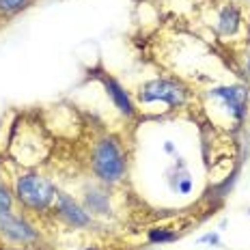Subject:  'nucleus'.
I'll list each match as a JSON object with an SVG mask.
<instances>
[{"label":"nucleus","mask_w":250,"mask_h":250,"mask_svg":"<svg viewBox=\"0 0 250 250\" xmlns=\"http://www.w3.org/2000/svg\"><path fill=\"white\" fill-rule=\"evenodd\" d=\"M248 213H250V211H248Z\"/></svg>","instance_id":"obj_16"},{"label":"nucleus","mask_w":250,"mask_h":250,"mask_svg":"<svg viewBox=\"0 0 250 250\" xmlns=\"http://www.w3.org/2000/svg\"><path fill=\"white\" fill-rule=\"evenodd\" d=\"M242 26V13L235 4H225L218 13V33L225 35V37H231L235 35Z\"/></svg>","instance_id":"obj_8"},{"label":"nucleus","mask_w":250,"mask_h":250,"mask_svg":"<svg viewBox=\"0 0 250 250\" xmlns=\"http://www.w3.org/2000/svg\"><path fill=\"white\" fill-rule=\"evenodd\" d=\"M15 196L28 209L43 211L56 199V186L43 175L24 173L15 179Z\"/></svg>","instance_id":"obj_1"},{"label":"nucleus","mask_w":250,"mask_h":250,"mask_svg":"<svg viewBox=\"0 0 250 250\" xmlns=\"http://www.w3.org/2000/svg\"><path fill=\"white\" fill-rule=\"evenodd\" d=\"M177 237H179L177 233L166 231V229H151L149 231V242L151 244H168V242H175Z\"/></svg>","instance_id":"obj_10"},{"label":"nucleus","mask_w":250,"mask_h":250,"mask_svg":"<svg viewBox=\"0 0 250 250\" xmlns=\"http://www.w3.org/2000/svg\"><path fill=\"white\" fill-rule=\"evenodd\" d=\"M93 173L104 184H117L125 175V155L114 138H102L93 151Z\"/></svg>","instance_id":"obj_2"},{"label":"nucleus","mask_w":250,"mask_h":250,"mask_svg":"<svg viewBox=\"0 0 250 250\" xmlns=\"http://www.w3.org/2000/svg\"><path fill=\"white\" fill-rule=\"evenodd\" d=\"M199 242L201 244H211V246H220V237H218V233H207V235H203Z\"/></svg>","instance_id":"obj_13"},{"label":"nucleus","mask_w":250,"mask_h":250,"mask_svg":"<svg viewBox=\"0 0 250 250\" xmlns=\"http://www.w3.org/2000/svg\"><path fill=\"white\" fill-rule=\"evenodd\" d=\"M84 205H86V211H95V213H108L110 211L108 196L100 190H88L84 194Z\"/></svg>","instance_id":"obj_9"},{"label":"nucleus","mask_w":250,"mask_h":250,"mask_svg":"<svg viewBox=\"0 0 250 250\" xmlns=\"http://www.w3.org/2000/svg\"><path fill=\"white\" fill-rule=\"evenodd\" d=\"M164 151H166V153H173V151H175V145H173V143H166V145H164Z\"/></svg>","instance_id":"obj_14"},{"label":"nucleus","mask_w":250,"mask_h":250,"mask_svg":"<svg viewBox=\"0 0 250 250\" xmlns=\"http://www.w3.org/2000/svg\"><path fill=\"white\" fill-rule=\"evenodd\" d=\"M188 100V88L177 80H151L145 86H140L138 91V102L140 104H153V102H164L170 108L184 106Z\"/></svg>","instance_id":"obj_3"},{"label":"nucleus","mask_w":250,"mask_h":250,"mask_svg":"<svg viewBox=\"0 0 250 250\" xmlns=\"http://www.w3.org/2000/svg\"><path fill=\"white\" fill-rule=\"evenodd\" d=\"M209 95L225 104L229 114H231L235 121H242L244 119L246 106H248V88H244V86H218V88H213V91H209Z\"/></svg>","instance_id":"obj_4"},{"label":"nucleus","mask_w":250,"mask_h":250,"mask_svg":"<svg viewBox=\"0 0 250 250\" xmlns=\"http://www.w3.org/2000/svg\"><path fill=\"white\" fill-rule=\"evenodd\" d=\"M0 233H2L9 242H15V244H30L39 237L37 231H35L28 222L13 216L11 211L0 213Z\"/></svg>","instance_id":"obj_5"},{"label":"nucleus","mask_w":250,"mask_h":250,"mask_svg":"<svg viewBox=\"0 0 250 250\" xmlns=\"http://www.w3.org/2000/svg\"><path fill=\"white\" fill-rule=\"evenodd\" d=\"M246 74L250 76V56H248V62H246Z\"/></svg>","instance_id":"obj_15"},{"label":"nucleus","mask_w":250,"mask_h":250,"mask_svg":"<svg viewBox=\"0 0 250 250\" xmlns=\"http://www.w3.org/2000/svg\"><path fill=\"white\" fill-rule=\"evenodd\" d=\"M104 86H106V93L110 95V100L114 102V106L119 108V112H123L125 117H134V104L129 100V95L123 91V86L119 84L114 78H102Z\"/></svg>","instance_id":"obj_7"},{"label":"nucleus","mask_w":250,"mask_h":250,"mask_svg":"<svg viewBox=\"0 0 250 250\" xmlns=\"http://www.w3.org/2000/svg\"><path fill=\"white\" fill-rule=\"evenodd\" d=\"M28 0H0V13H15L24 9Z\"/></svg>","instance_id":"obj_11"},{"label":"nucleus","mask_w":250,"mask_h":250,"mask_svg":"<svg viewBox=\"0 0 250 250\" xmlns=\"http://www.w3.org/2000/svg\"><path fill=\"white\" fill-rule=\"evenodd\" d=\"M11 205H13V199L11 194H9V190L0 184V213L4 211H11Z\"/></svg>","instance_id":"obj_12"},{"label":"nucleus","mask_w":250,"mask_h":250,"mask_svg":"<svg viewBox=\"0 0 250 250\" xmlns=\"http://www.w3.org/2000/svg\"><path fill=\"white\" fill-rule=\"evenodd\" d=\"M54 203H56V211H59L71 227L84 229V227L91 225V216H88V211L84 209V207L78 205L69 194H65V192H56Z\"/></svg>","instance_id":"obj_6"}]
</instances>
